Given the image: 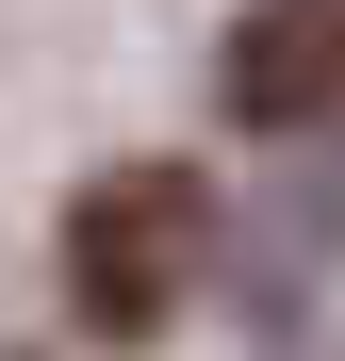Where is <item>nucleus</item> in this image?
Returning <instances> with one entry per match:
<instances>
[{
    "label": "nucleus",
    "instance_id": "f03ea898",
    "mask_svg": "<svg viewBox=\"0 0 345 361\" xmlns=\"http://www.w3.org/2000/svg\"><path fill=\"white\" fill-rule=\"evenodd\" d=\"M214 99L247 132H345V0H247L214 33Z\"/></svg>",
    "mask_w": 345,
    "mask_h": 361
},
{
    "label": "nucleus",
    "instance_id": "f257e3e1",
    "mask_svg": "<svg viewBox=\"0 0 345 361\" xmlns=\"http://www.w3.org/2000/svg\"><path fill=\"white\" fill-rule=\"evenodd\" d=\"M198 247H214L198 164H99L83 197H66V247H49V263H66V312H83V329L132 345V329H164V312L198 295Z\"/></svg>",
    "mask_w": 345,
    "mask_h": 361
}]
</instances>
